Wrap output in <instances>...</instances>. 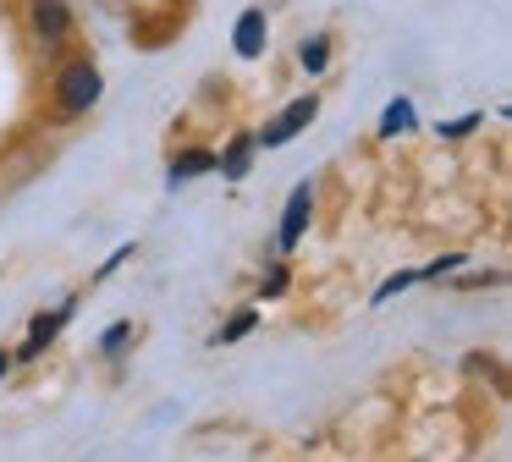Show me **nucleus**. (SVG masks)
<instances>
[{
  "label": "nucleus",
  "instance_id": "obj_8",
  "mask_svg": "<svg viewBox=\"0 0 512 462\" xmlns=\"http://www.w3.org/2000/svg\"><path fill=\"white\" fill-rule=\"evenodd\" d=\"M325 61H331V39H325V33H314V39L298 44V66H303V72H325Z\"/></svg>",
  "mask_w": 512,
  "mask_h": 462
},
{
  "label": "nucleus",
  "instance_id": "obj_14",
  "mask_svg": "<svg viewBox=\"0 0 512 462\" xmlns=\"http://www.w3.org/2000/svg\"><path fill=\"white\" fill-rule=\"evenodd\" d=\"M281 292H287V275L276 270V275H270V281H265V297H281Z\"/></svg>",
  "mask_w": 512,
  "mask_h": 462
},
{
  "label": "nucleus",
  "instance_id": "obj_9",
  "mask_svg": "<svg viewBox=\"0 0 512 462\" xmlns=\"http://www.w3.org/2000/svg\"><path fill=\"white\" fill-rule=\"evenodd\" d=\"M408 127H413V105L408 99H391L386 116H380V138H397V132H408Z\"/></svg>",
  "mask_w": 512,
  "mask_h": 462
},
{
  "label": "nucleus",
  "instance_id": "obj_13",
  "mask_svg": "<svg viewBox=\"0 0 512 462\" xmlns=\"http://www.w3.org/2000/svg\"><path fill=\"white\" fill-rule=\"evenodd\" d=\"M127 330H133V325H111V330H105V341H100V347H105V352H116V347L127 341Z\"/></svg>",
  "mask_w": 512,
  "mask_h": 462
},
{
  "label": "nucleus",
  "instance_id": "obj_15",
  "mask_svg": "<svg viewBox=\"0 0 512 462\" xmlns=\"http://www.w3.org/2000/svg\"><path fill=\"white\" fill-rule=\"evenodd\" d=\"M6 369H12V358H6V352H0V380H6Z\"/></svg>",
  "mask_w": 512,
  "mask_h": 462
},
{
  "label": "nucleus",
  "instance_id": "obj_4",
  "mask_svg": "<svg viewBox=\"0 0 512 462\" xmlns=\"http://www.w3.org/2000/svg\"><path fill=\"white\" fill-rule=\"evenodd\" d=\"M265 39H270V22H265V11H243V17H237V33H232V44H237V55H248V61H254L259 50H265Z\"/></svg>",
  "mask_w": 512,
  "mask_h": 462
},
{
  "label": "nucleus",
  "instance_id": "obj_11",
  "mask_svg": "<svg viewBox=\"0 0 512 462\" xmlns=\"http://www.w3.org/2000/svg\"><path fill=\"white\" fill-rule=\"evenodd\" d=\"M254 319H259V314H254V308H243V314H237V319H232V325H226V330H221V341H237V336H248V330H254Z\"/></svg>",
  "mask_w": 512,
  "mask_h": 462
},
{
  "label": "nucleus",
  "instance_id": "obj_2",
  "mask_svg": "<svg viewBox=\"0 0 512 462\" xmlns=\"http://www.w3.org/2000/svg\"><path fill=\"white\" fill-rule=\"evenodd\" d=\"M314 116H320V99L309 94V99H298V105H287V110H281V116L270 121V127L259 132L254 143H265V149H281V143H292V138H298V132L309 127Z\"/></svg>",
  "mask_w": 512,
  "mask_h": 462
},
{
  "label": "nucleus",
  "instance_id": "obj_6",
  "mask_svg": "<svg viewBox=\"0 0 512 462\" xmlns=\"http://www.w3.org/2000/svg\"><path fill=\"white\" fill-rule=\"evenodd\" d=\"M67 314H72V303H67V308H61V314H39V319H34V336H28V347H23V352H17V358H39V347H45V341H50V336H56V330H61V325H67Z\"/></svg>",
  "mask_w": 512,
  "mask_h": 462
},
{
  "label": "nucleus",
  "instance_id": "obj_5",
  "mask_svg": "<svg viewBox=\"0 0 512 462\" xmlns=\"http://www.w3.org/2000/svg\"><path fill=\"white\" fill-rule=\"evenodd\" d=\"M34 28L45 33V39H61V33L72 28L67 6H61V0H34Z\"/></svg>",
  "mask_w": 512,
  "mask_h": 462
},
{
  "label": "nucleus",
  "instance_id": "obj_12",
  "mask_svg": "<svg viewBox=\"0 0 512 462\" xmlns=\"http://www.w3.org/2000/svg\"><path fill=\"white\" fill-rule=\"evenodd\" d=\"M479 121H485V116H457V121H446V127H441V138H463V132H474Z\"/></svg>",
  "mask_w": 512,
  "mask_h": 462
},
{
  "label": "nucleus",
  "instance_id": "obj_1",
  "mask_svg": "<svg viewBox=\"0 0 512 462\" xmlns=\"http://www.w3.org/2000/svg\"><path fill=\"white\" fill-rule=\"evenodd\" d=\"M100 99V72H94L89 61H72L67 72H61V83H56V105H61V116H83V110Z\"/></svg>",
  "mask_w": 512,
  "mask_h": 462
},
{
  "label": "nucleus",
  "instance_id": "obj_10",
  "mask_svg": "<svg viewBox=\"0 0 512 462\" xmlns=\"http://www.w3.org/2000/svg\"><path fill=\"white\" fill-rule=\"evenodd\" d=\"M248 154H254V132H243V138L232 143V154H226V160H215V165H221L226 176H243L248 171Z\"/></svg>",
  "mask_w": 512,
  "mask_h": 462
},
{
  "label": "nucleus",
  "instance_id": "obj_7",
  "mask_svg": "<svg viewBox=\"0 0 512 462\" xmlns=\"http://www.w3.org/2000/svg\"><path fill=\"white\" fill-rule=\"evenodd\" d=\"M199 171H215V154H204V149H188V154H177V160H171V187L177 182H188V176H199Z\"/></svg>",
  "mask_w": 512,
  "mask_h": 462
},
{
  "label": "nucleus",
  "instance_id": "obj_3",
  "mask_svg": "<svg viewBox=\"0 0 512 462\" xmlns=\"http://www.w3.org/2000/svg\"><path fill=\"white\" fill-rule=\"evenodd\" d=\"M309 215H314V187L298 182L287 198V209H281V248H298L303 231H309Z\"/></svg>",
  "mask_w": 512,
  "mask_h": 462
}]
</instances>
